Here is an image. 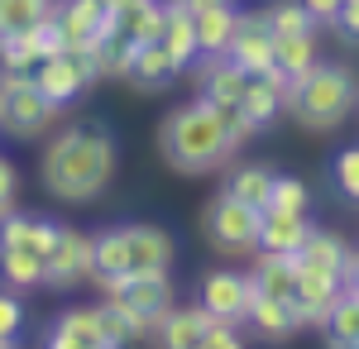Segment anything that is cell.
Wrapping results in <instances>:
<instances>
[{"label": "cell", "mask_w": 359, "mask_h": 349, "mask_svg": "<svg viewBox=\"0 0 359 349\" xmlns=\"http://www.w3.org/2000/svg\"><path fill=\"white\" fill-rule=\"evenodd\" d=\"M115 158H120L115 135L106 125H96V120H82V125H67L62 135H53L43 144L39 177H43V187L53 191L57 201L86 206V201H96L111 187Z\"/></svg>", "instance_id": "1"}, {"label": "cell", "mask_w": 359, "mask_h": 349, "mask_svg": "<svg viewBox=\"0 0 359 349\" xmlns=\"http://www.w3.org/2000/svg\"><path fill=\"white\" fill-rule=\"evenodd\" d=\"M235 135H230V115L216 110L211 101H182L163 115L158 125V153L172 172L182 177H206L235 158Z\"/></svg>", "instance_id": "2"}, {"label": "cell", "mask_w": 359, "mask_h": 349, "mask_svg": "<svg viewBox=\"0 0 359 349\" xmlns=\"http://www.w3.org/2000/svg\"><path fill=\"white\" fill-rule=\"evenodd\" d=\"M359 106V86H355V72L340 67V62H316L311 72L292 81L287 91V110L292 120L311 130V135H331L350 120V110Z\"/></svg>", "instance_id": "3"}, {"label": "cell", "mask_w": 359, "mask_h": 349, "mask_svg": "<svg viewBox=\"0 0 359 349\" xmlns=\"http://www.w3.org/2000/svg\"><path fill=\"white\" fill-rule=\"evenodd\" d=\"M62 106H53L29 72H0V130L15 139H39L53 125Z\"/></svg>", "instance_id": "4"}, {"label": "cell", "mask_w": 359, "mask_h": 349, "mask_svg": "<svg viewBox=\"0 0 359 349\" xmlns=\"http://www.w3.org/2000/svg\"><path fill=\"white\" fill-rule=\"evenodd\" d=\"M259 225H264V211L235 201L230 191H216V196L206 201V211H201V230H206L211 249L225 254V259L254 254V249H259Z\"/></svg>", "instance_id": "5"}, {"label": "cell", "mask_w": 359, "mask_h": 349, "mask_svg": "<svg viewBox=\"0 0 359 349\" xmlns=\"http://www.w3.org/2000/svg\"><path fill=\"white\" fill-rule=\"evenodd\" d=\"M29 77H34V86H39V91L53 101V106L67 110L72 101H82V91H86L96 77H101V72H96V57H91V53L67 48V53H57V57H43V62H39Z\"/></svg>", "instance_id": "6"}, {"label": "cell", "mask_w": 359, "mask_h": 349, "mask_svg": "<svg viewBox=\"0 0 359 349\" xmlns=\"http://www.w3.org/2000/svg\"><path fill=\"white\" fill-rule=\"evenodd\" d=\"M283 110H287V91H283V86H273L269 77H249L240 106L225 110V115H230V135H235V144L245 149L254 135L273 130L278 120H283Z\"/></svg>", "instance_id": "7"}, {"label": "cell", "mask_w": 359, "mask_h": 349, "mask_svg": "<svg viewBox=\"0 0 359 349\" xmlns=\"http://www.w3.org/2000/svg\"><path fill=\"white\" fill-rule=\"evenodd\" d=\"M106 296H115L125 311H135L149 330L163 321L168 311H172V301H177L168 273H125V278H115L111 287H106Z\"/></svg>", "instance_id": "8"}, {"label": "cell", "mask_w": 359, "mask_h": 349, "mask_svg": "<svg viewBox=\"0 0 359 349\" xmlns=\"http://www.w3.org/2000/svg\"><path fill=\"white\" fill-rule=\"evenodd\" d=\"M249 301H254V282H249V273L211 268L201 282H196V306H201L206 316H221V321H240V325H245Z\"/></svg>", "instance_id": "9"}, {"label": "cell", "mask_w": 359, "mask_h": 349, "mask_svg": "<svg viewBox=\"0 0 359 349\" xmlns=\"http://www.w3.org/2000/svg\"><path fill=\"white\" fill-rule=\"evenodd\" d=\"M345 296V278L340 273H321V268H306L297 259V292H292V306H297V321L302 330H326V316L331 306Z\"/></svg>", "instance_id": "10"}, {"label": "cell", "mask_w": 359, "mask_h": 349, "mask_svg": "<svg viewBox=\"0 0 359 349\" xmlns=\"http://www.w3.org/2000/svg\"><path fill=\"white\" fill-rule=\"evenodd\" d=\"M82 278H91V235L62 225V240L53 244V254L43 259V287L53 292H72Z\"/></svg>", "instance_id": "11"}, {"label": "cell", "mask_w": 359, "mask_h": 349, "mask_svg": "<svg viewBox=\"0 0 359 349\" xmlns=\"http://www.w3.org/2000/svg\"><path fill=\"white\" fill-rule=\"evenodd\" d=\"M245 86H249V72L230 53L201 57V67H196V96L201 101H211L216 110H235L240 96H245Z\"/></svg>", "instance_id": "12"}, {"label": "cell", "mask_w": 359, "mask_h": 349, "mask_svg": "<svg viewBox=\"0 0 359 349\" xmlns=\"http://www.w3.org/2000/svg\"><path fill=\"white\" fill-rule=\"evenodd\" d=\"M225 53L235 57L249 77H259V72L273 67V29H269V20H264V10H259V15H240L235 39H230Z\"/></svg>", "instance_id": "13"}, {"label": "cell", "mask_w": 359, "mask_h": 349, "mask_svg": "<svg viewBox=\"0 0 359 349\" xmlns=\"http://www.w3.org/2000/svg\"><path fill=\"white\" fill-rule=\"evenodd\" d=\"M177 72H182V67L172 62V53H168L158 39H149V43H135V48H130L125 81H130L135 91H163V86H172Z\"/></svg>", "instance_id": "14"}, {"label": "cell", "mask_w": 359, "mask_h": 349, "mask_svg": "<svg viewBox=\"0 0 359 349\" xmlns=\"http://www.w3.org/2000/svg\"><path fill=\"white\" fill-rule=\"evenodd\" d=\"M130 230V273H168L177 244L163 225H125Z\"/></svg>", "instance_id": "15"}, {"label": "cell", "mask_w": 359, "mask_h": 349, "mask_svg": "<svg viewBox=\"0 0 359 349\" xmlns=\"http://www.w3.org/2000/svg\"><path fill=\"white\" fill-rule=\"evenodd\" d=\"M130 273V230L125 225H111L101 235H91V278L101 287H111L115 278Z\"/></svg>", "instance_id": "16"}, {"label": "cell", "mask_w": 359, "mask_h": 349, "mask_svg": "<svg viewBox=\"0 0 359 349\" xmlns=\"http://www.w3.org/2000/svg\"><path fill=\"white\" fill-rule=\"evenodd\" d=\"M249 282H254L259 296H287L292 301V292H297V254H264L259 249Z\"/></svg>", "instance_id": "17"}, {"label": "cell", "mask_w": 359, "mask_h": 349, "mask_svg": "<svg viewBox=\"0 0 359 349\" xmlns=\"http://www.w3.org/2000/svg\"><path fill=\"white\" fill-rule=\"evenodd\" d=\"M43 345L48 349H101V325H96V311H62L48 330H43Z\"/></svg>", "instance_id": "18"}, {"label": "cell", "mask_w": 359, "mask_h": 349, "mask_svg": "<svg viewBox=\"0 0 359 349\" xmlns=\"http://www.w3.org/2000/svg\"><path fill=\"white\" fill-rule=\"evenodd\" d=\"M245 321L254 325L259 335H269V340H292V335L302 330V321H297V306H292L287 296H259V292H254Z\"/></svg>", "instance_id": "19"}, {"label": "cell", "mask_w": 359, "mask_h": 349, "mask_svg": "<svg viewBox=\"0 0 359 349\" xmlns=\"http://www.w3.org/2000/svg\"><path fill=\"white\" fill-rule=\"evenodd\" d=\"M306 235H311V220H306V215L264 211V225H259V249H264V254H302Z\"/></svg>", "instance_id": "20"}, {"label": "cell", "mask_w": 359, "mask_h": 349, "mask_svg": "<svg viewBox=\"0 0 359 349\" xmlns=\"http://www.w3.org/2000/svg\"><path fill=\"white\" fill-rule=\"evenodd\" d=\"M192 25H196V53L201 57L225 53L230 39H235V25H240V10L225 0V5H211V10H196Z\"/></svg>", "instance_id": "21"}, {"label": "cell", "mask_w": 359, "mask_h": 349, "mask_svg": "<svg viewBox=\"0 0 359 349\" xmlns=\"http://www.w3.org/2000/svg\"><path fill=\"white\" fill-rule=\"evenodd\" d=\"M201 330H206L201 306H172L163 321L154 325V340L163 349H201Z\"/></svg>", "instance_id": "22"}, {"label": "cell", "mask_w": 359, "mask_h": 349, "mask_svg": "<svg viewBox=\"0 0 359 349\" xmlns=\"http://www.w3.org/2000/svg\"><path fill=\"white\" fill-rule=\"evenodd\" d=\"M91 311H96V325H101V349H120V345H130V340L154 335V330L139 321L135 311H125L115 296H106V301H101V306H91Z\"/></svg>", "instance_id": "23"}, {"label": "cell", "mask_w": 359, "mask_h": 349, "mask_svg": "<svg viewBox=\"0 0 359 349\" xmlns=\"http://www.w3.org/2000/svg\"><path fill=\"white\" fill-rule=\"evenodd\" d=\"M221 191H230L235 201H245V206H269V196H273V167H264V163H240V167H230L225 172Z\"/></svg>", "instance_id": "24"}, {"label": "cell", "mask_w": 359, "mask_h": 349, "mask_svg": "<svg viewBox=\"0 0 359 349\" xmlns=\"http://www.w3.org/2000/svg\"><path fill=\"white\" fill-rule=\"evenodd\" d=\"M158 43H163L168 53H172V62L187 72L196 57V25H192V15L177 5V0H168V25H163V34H158Z\"/></svg>", "instance_id": "25"}, {"label": "cell", "mask_w": 359, "mask_h": 349, "mask_svg": "<svg viewBox=\"0 0 359 349\" xmlns=\"http://www.w3.org/2000/svg\"><path fill=\"white\" fill-rule=\"evenodd\" d=\"M302 259L306 268H321V273H340L345 278V264H350V244L340 240L335 230H316L311 225V235H306V244H302Z\"/></svg>", "instance_id": "26"}, {"label": "cell", "mask_w": 359, "mask_h": 349, "mask_svg": "<svg viewBox=\"0 0 359 349\" xmlns=\"http://www.w3.org/2000/svg\"><path fill=\"white\" fill-rule=\"evenodd\" d=\"M316 57V34H273V67L297 81L302 72H311Z\"/></svg>", "instance_id": "27"}, {"label": "cell", "mask_w": 359, "mask_h": 349, "mask_svg": "<svg viewBox=\"0 0 359 349\" xmlns=\"http://www.w3.org/2000/svg\"><path fill=\"white\" fill-rule=\"evenodd\" d=\"M0 287H10V292L43 287V259L34 249H5L0 254Z\"/></svg>", "instance_id": "28"}, {"label": "cell", "mask_w": 359, "mask_h": 349, "mask_svg": "<svg viewBox=\"0 0 359 349\" xmlns=\"http://www.w3.org/2000/svg\"><path fill=\"white\" fill-rule=\"evenodd\" d=\"M163 25H168V0H139L130 10H120V34H130L135 43L158 39Z\"/></svg>", "instance_id": "29"}, {"label": "cell", "mask_w": 359, "mask_h": 349, "mask_svg": "<svg viewBox=\"0 0 359 349\" xmlns=\"http://www.w3.org/2000/svg\"><path fill=\"white\" fill-rule=\"evenodd\" d=\"M326 345L359 349V292H345L326 316Z\"/></svg>", "instance_id": "30"}, {"label": "cell", "mask_w": 359, "mask_h": 349, "mask_svg": "<svg viewBox=\"0 0 359 349\" xmlns=\"http://www.w3.org/2000/svg\"><path fill=\"white\" fill-rule=\"evenodd\" d=\"M53 10L57 0H0V34H25Z\"/></svg>", "instance_id": "31"}, {"label": "cell", "mask_w": 359, "mask_h": 349, "mask_svg": "<svg viewBox=\"0 0 359 349\" xmlns=\"http://www.w3.org/2000/svg\"><path fill=\"white\" fill-rule=\"evenodd\" d=\"M264 211H287V215H306L311 211V187L302 177H287V172H273V196Z\"/></svg>", "instance_id": "32"}, {"label": "cell", "mask_w": 359, "mask_h": 349, "mask_svg": "<svg viewBox=\"0 0 359 349\" xmlns=\"http://www.w3.org/2000/svg\"><path fill=\"white\" fill-rule=\"evenodd\" d=\"M264 20H269L273 34H316V20H311V10L302 0H273L264 10Z\"/></svg>", "instance_id": "33"}, {"label": "cell", "mask_w": 359, "mask_h": 349, "mask_svg": "<svg viewBox=\"0 0 359 349\" xmlns=\"http://www.w3.org/2000/svg\"><path fill=\"white\" fill-rule=\"evenodd\" d=\"M130 48H135V39L130 34H106L96 48H91V57H96V72L101 77H125V67H130Z\"/></svg>", "instance_id": "34"}, {"label": "cell", "mask_w": 359, "mask_h": 349, "mask_svg": "<svg viewBox=\"0 0 359 349\" xmlns=\"http://www.w3.org/2000/svg\"><path fill=\"white\" fill-rule=\"evenodd\" d=\"M43 57L34 53V39L25 34H0V72H34Z\"/></svg>", "instance_id": "35"}, {"label": "cell", "mask_w": 359, "mask_h": 349, "mask_svg": "<svg viewBox=\"0 0 359 349\" xmlns=\"http://www.w3.org/2000/svg\"><path fill=\"white\" fill-rule=\"evenodd\" d=\"M331 182H335V191H340L350 206H359V144L340 149V153L331 158Z\"/></svg>", "instance_id": "36"}, {"label": "cell", "mask_w": 359, "mask_h": 349, "mask_svg": "<svg viewBox=\"0 0 359 349\" xmlns=\"http://www.w3.org/2000/svg\"><path fill=\"white\" fill-rule=\"evenodd\" d=\"M29 39H34V53H39V57L67 53V34H62V25H57V10H53V15H43L39 25L29 29Z\"/></svg>", "instance_id": "37"}, {"label": "cell", "mask_w": 359, "mask_h": 349, "mask_svg": "<svg viewBox=\"0 0 359 349\" xmlns=\"http://www.w3.org/2000/svg\"><path fill=\"white\" fill-rule=\"evenodd\" d=\"M20 330H25V301H20V292L0 287V349L15 345Z\"/></svg>", "instance_id": "38"}, {"label": "cell", "mask_w": 359, "mask_h": 349, "mask_svg": "<svg viewBox=\"0 0 359 349\" xmlns=\"http://www.w3.org/2000/svg\"><path fill=\"white\" fill-rule=\"evenodd\" d=\"M245 345V330L240 321H221V316H206V330H201V349H240Z\"/></svg>", "instance_id": "39"}, {"label": "cell", "mask_w": 359, "mask_h": 349, "mask_svg": "<svg viewBox=\"0 0 359 349\" xmlns=\"http://www.w3.org/2000/svg\"><path fill=\"white\" fill-rule=\"evenodd\" d=\"M57 240H62V220H53V215H34V220H29V244L25 249H34L39 259H48Z\"/></svg>", "instance_id": "40"}, {"label": "cell", "mask_w": 359, "mask_h": 349, "mask_svg": "<svg viewBox=\"0 0 359 349\" xmlns=\"http://www.w3.org/2000/svg\"><path fill=\"white\" fill-rule=\"evenodd\" d=\"M29 220H34L29 211H5L0 215V254H5V249H25L29 244Z\"/></svg>", "instance_id": "41"}, {"label": "cell", "mask_w": 359, "mask_h": 349, "mask_svg": "<svg viewBox=\"0 0 359 349\" xmlns=\"http://www.w3.org/2000/svg\"><path fill=\"white\" fill-rule=\"evenodd\" d=\"M335 34H340V43H355L359 48V0H345L340 10H335Z\"/></svg>", "instance_id": "42"}, {"label": "cell", "mask_w": 359, "mask_h": 349, "mask_svg": "<svg viewBox=\"0 0 359 349\" xmlns=\"http://www.w3.org/2000/svg\"><path fill=\"white\" fill-rule=\"evenodd\" d=\"M15 191H20V172H15V163L0 153V215L15 206Z\"/></svg>", "instance_id": "43"}, {"label": "cell", "mask_w": 359, "mask_h": 349, "mask_svg": "<svg viewBox=\"0 0 359 349\" xmlns=\"http://www.w3.org/2000/svg\"><path fill=\"white\" fill-rule=\"evenodd\" d=\"M302 5L311 10V20H316V25H331V20H335V10H340L345 0H302Z\"/></svg>", "instance_id": "44"}, {"label": "cell", "mask_w": 359, "mask_h": 349, "mask_svg": "<svg viewBox=\"0 0 359 349\" xmlns=\"http://www.w3.org/2000/svg\"><path fill=\"white\" fill-rule=\"evenodd\" d=\"M345 292H359V249H350V264H345Z\"/></svg>", "instance_id": "45"}, {"label": "cell", "mask_w": 359, "mask_h": 349, "mask_svg": "<svg viewBox=\"0 0 359 349\" xmlns=\"http://www.w3.org/2000/svg\"><path fill=\"white\" fill-rule=\"evenodd\" d=\"M187 15H196V10H211V5H225V0H177Z\"/></svg>", "instance_id": "46"}, {"label": "cell", "mask_w": 359, "mask_h": 349, "mask_svg": "<svg viewBox=\"0 0 359 349\" xmlns=\"http://www.w3.org/2000/svg\"><path fill=\"white\" fill-rule=\"evenodd\" d=\"M111 10H130V5H139V0H106Z\"/></svg>", "instance_id": "47"}]
</instances>
